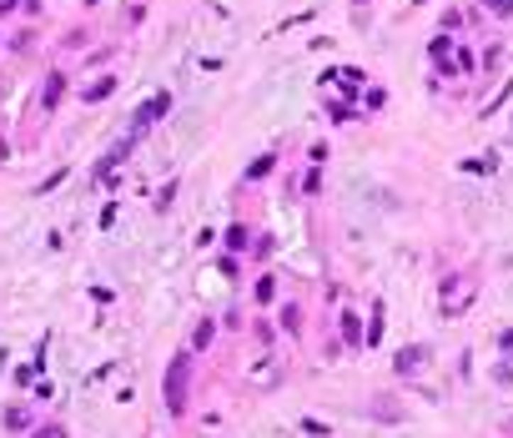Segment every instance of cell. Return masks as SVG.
<instances>
[{"label": "cell", "mask_w": 513, "mask_h": 438, "mask_svg": "<svg viewBox=\"0 0 513 438\" xmlns=\"http://www.w3.org/2000/svg\"><path fill=\"white\" fill-rule=\"evenodd\" d=\"M161 393H166V408H171V413H187V403H192V348L166 363Z\"/></svg>", "instance_id": "cell-1"}, {"label": "cell", "mask_w": 513, "mask_h": 438, "mask_svg": "<svg viewBox=\"0 0 513 438\" xmlns=\"http://www.w3.org/2000/svg\"><path fill=\"white\" fill-rule=\"evenodd\" d=\"M392 368H397V378H413V373H423V368H428V348H423V343H413V348H397Z\"/></svg>", "instance_id": "cell-2"}, {"label": "cell", "mask_w": 513, "mask_h": 438, "mask_svg": "<svg viewBox=\"0 0 513 438\" xmlns=\"http://www.w3.org/2000/svg\"><path fill=\"white\" fill-rule=\"evenodd\" d=\"M166 106H171V96H166V91H156V96H151V101L141 106V111L131 116V121H136V131H141V126H151L156 116H166Z\"/></svg>", "instance_id": "cell-3"}, {"label": "cell", "mask_w": 513, "mask_h": 438, "mask_svg": "<svg viewBox=\"0 0 513 438\" xmlns=\"http://www.w3.org/2000/svg\"><path fill=\"white\" fill-rule=\"evenodd\" d=\"M61 96H66V76H61V71H50V76H45V86H40V106H45V111H55V106H61Z\"/></svg>", "instance_id": "cell-4"}, {"label": "cell", "mask_w": 513, "mask_h": 438, "mask_svg": "<svg viewBox=\"0 0 513 438\" xmlns=\"http://www.w3.org/2000/svg\"><path fill=\"white\" fill-rule=\"evenodd\" d=\"M211 343H216V322H211V317H202V322L192 327V353H206Z\"/></svg>", "instance_id": "cell-5"}, {"label": "cell", "mask_w": 513, "mask_h": 438, "mask_svg": "<svg viewBox=\"0 0 513 438\" xmlns=\"http://www.w3.org/2000/svg\"><path fill=\"white\" fill-rule=\"evenodd\" d=\"M342 338H348V348H363V317L353 307H342Z\"/></svg>", "instance_id": "cell-6"}, {"label": "cell", "mask_w": 513, "mask_h": 438, "mask_svg": "<svg viewBox=\"0 0 513 438\" xmlns=\"http://www.w3.org/2000/svg\"><path fill=\"white\" fill-rule=\"evenodd\" d=\"M247 247H252V232L242 222H232V227H226V252H247Z\"/></svg>", "instance_id": "cell-7"}, {"label": "cell", "mask_w": 513, "mask_h": 438, "mask_svg": "<svg viewBox=\"0 0 513 438\" xmlns=\"http://www.w3.org/2000/svg\"><path fill=\"white\" fill-rule=\"evenodd\" d=\"M6 428H11V433H26V428H31V408L11 403V408H6Z\"/></svg>", "instance_id": "cell-8"}, {"label": "cell", "mask_w": 513, "mask_h": 438, "mask_svg": "<svg viewBox=\"0 0 513 438\" xmlns=\"http://www.w3.org/2000/svg\"><path fill=\"white\" fill-rule=\"evenodd\" d=\"M282 333H302V307H297V302L282 307Z\"/></svg>", "instance_id": "cell-9"}, {"label": "cell", "mask_w": 513, "mask_h": 438, "mask_svg": "<svg viewBox=\"0 0 513 438\" xmlns=\"http://www.w3.org/2000/svg\"><path fill=\"white\" fill-rule=\"evenodd\" d=\"M111 91H116V81H111V76H101V81H96V86H86L81 96H86V101H101V96H111Z\"/></svg>", "instance_id": "cell-10"}, {"label": "cell", "mask_w": 513, "mask_h": 438, "mask_svg": "<svg viewBox=\"0 0 513 438\" xmlns=\"http://www.w3.org/2000/svg\"><path fill=\"white\" fill-rule=\"evenodd\" d=\"M428 50H433V61H448V56H453V40H448V31H443V35H433V45H428Z\"/></svg>", "instance_id": "cell-11"}, {"label": "cell", "mask_w": 513, "mask_h": 438, "mask_svg": "<svg viewBox=\"0 0 513 438\" xmlns=\"http://www.w3.org/2000/svg\"><path fill=\"white\" fill-rule=\"evenodd\" d=\"M267 172H272V156H257L252 167H247V182H257V177H267Z\"/></svg>", "instance_id": "cell-12"}, {"label": "cell", "mask_w": 513, "mask_h": 438, "mask_svg": "<svg viewBox=\"0 0 513 438\" xmlns=\"http://www.w3.org/2000/svg\"><path fill=\"white\" fill-rule=\"evenodd\" d=\"M272 292H277V278H257V302H272Z\"/></svg>", "instance_id": "cell-13"}, {"label": "cell", "mask_w": 513, "mask_h": 438, "mask_svg": "<svg viewBox=\"0 0 513 438\" xmlns=\"http://www.w3.org/2000/svg\"><path fill=\"white\" fill-rule=\"evenodd\" d=\"M31 438H66V428H61V423H40Z\"/></svg>", "instance_id": "cell-14"}, {"label": "cell", "mask_w": 513, "mask_h": 438, "mask_svg": "<svg viewBox=\"0 0 513 438\" xmlns=\"http://www.w3.org/2000/svg\"><path fill=\"white\" fill-rule=\"evenodd\" d=\"M488 11H493L498 21H508V16H513V0H488Z\"/></svg>", "instance_id": "cell-15"}, {"label": "cell", "mask_w": 513, "mask_h": 438, "mask_svg": "<svg viewBox=\"0 0 513 438\" xmlns=\"http://www.w3.org/2000/svg\"><path fill=\"white\" fill-rule=\"evenodd\" d=\"M6 11H16V0H0V16H6Z\"/></svg>", "instance_id": "cell-16"}, {"label": "cell", "mask_w": 513, "mask_h": 438, "mask_svg": "<svg viewBox=\"0 0 513 438\" xmlns=\"http://www.w3.org/2000/svg\"><path fill=\"white\" fill-rule=\"evenodd\" d=\"M0 50H6V35H0Z\"/></svg>", "instance_id": "cell-17"}]
</instances>
